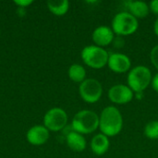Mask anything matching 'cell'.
I'll use <instances>...</instances> for the list:
<instances>
[{
	"instance_id": "1",
	"label": "cell",
	"mask_w": 158,
	"mask_h": 158,
	"mask_svg": "<svg viewBox=\"0 0 158 158\" xmlns=\"http://www.w3.org/2000/svg\"><path fill=\"white\" fill-rule=\"evenodd\" d=\"M123 128V118L120 111L115 106H106L99 117V129L107 137L118 135Z\"/></svg>"
},
{
	"instance_id": "2",
	"label": "cell",
	"mask_w": 158,
	"mask_h": 158,
	"mask_svg": "<svg viewBox=\"0 0 158 158\" xmlns=\"http://www.w3.org/2000/svg\"><path fill=\"white\" fill-rule=\"evenodd\" d=\"M71 127L78 133L90 134L99 128V117L92 110H81L75 114Z\"/></svg>"
},
{
	"instance_id": "3",
	"label": "cell",
	"mask_w": 158,
	"mask_h": 158,
	"mask_svg": "<svg viewBox=\"0 0 158 158\" xmlns=\"http://www.w3.org/2000/svg\"><path fill=\"white\" fill-rule=\"evenodd\" d=\"M128 85L135 93H143L152 81L151 70L145 66H137L128 74Z\"/></svg>"
},
{
	"instance_id": "4",
	"label": "cell",
	"mask_w": 158,
	"mask_h": 158,
	"mask_svg": "<svg viewBox=\"0 0 158 158\" xmlns=\"http://www.w3.org/2000/svg\"><path fill=\"white\" fill-rule=\"evenodd\" d=\"M82 61L90 68L99 69H103L107 63L109 54L103 47L97 45L85 46L81 53Z\"/></svg>"
},
{
	"instance_id": "5",
	"label": "cell",
	"mask_w": 158,
	"mask_h": 158,
	"mask_svg": "<svg viewBox=\"0 0 158 158\" xmlns=\"http://www.w3.org/2000/svg\"><path fill=\"white\" fill-rule=\"evenodd\" d=\"M138 27V19L128 11L118 13L112 20V30L118 35H131L137 31Z\"/></svg>"
},
{
	"instance_id": "6",
	"label": "cell",
	"mask_w": 158,
	"mask_h": 158,
	"mask_svg": "<svg viewBox=\"0 0 158 158\" xmlns=\"http://www.w3.org/2000/svg\"><path fill=\"white\" fill-rule=\"evenodd\" d=\"M79 93L82 100L94 104L99 101L103 94V87L96 79H85L79 87Z\"/></svg>"
},
{
	"instance_id": "7",
	"label": "cell",
	"mask_w": 158,
	"mask_h": 158,
	"mask_svg": "<svg viewBox=\"0 0 158 158\" xmlns=\"http://www.w3.org/2000/svg\"><path fill=\"white\" fill-rule=\"evenodd\" d=\"M68 123V115L60 107H54L48 110L44 117V126L51 131L64 130Z\"/></svg>"
},
{
	"instance_id": "8",
	"label": "cell",
	"mask_w": 158,
	"mask_h": 158,
	"mask_svg": "<svg viewBox=\"0 0 158 158\" xmlns=\"http://www.w3.org/2000/svg\"><path fill=\"white\" fill-rule=\"evenodd\" d=\"M134 94L132 90L124 84H116L108 91V98L112 103L118 105H125L130 103Z\"/></svg>"
},
{
	"instance_id": "9",
	"label": "cell",
	"mask_w": 158,
	"mask_h": 158,
	"mask_svg": "<svg viewBox=\"0 0 158 158\" xmlns=\"http://www.w3.org/2000/svg\"><path fill=\"white\" fill-rule=\"evenodd\" d=\"M107 65L114 72L125 73L131 69V62L128 56L120 53H113L109 55Z\"/></svg>"
},
{
	"instance_id": "10",
	"label": "cell",
	"mask_w": 158,
	"mask_h": 158,
	"mask_svg": "<svg viewBox=\"0 0 158 158\" xmlns=\"http://www.w3.org/2000/svg\"><path fill=\"white\" fill-rule=\"evenodd\" d=\"M49 135V131L44 125H35L27 131L26 138L32 145H42L48 141Z\"/></svg>"
},
{
	"instance_id": "11",
	"label": "cell",
	"mask_w": 158,
	"mask_h": 158,
	"mask_svg": "<svg viewBox=\"0 0 158 158\" xmlns=\"http://www.w3.org/2000/svg\"><path fill=\"white\" fill-rule=\"evenodd\" d=\"M94 43L99 46V47H105L110 44L115 37H114V31L112 28L107 26H99L97 27L92 35Z\"/></svg>"
},
{
	"instance_id": "12",
	"label": "cell",
	"mask_w": 158,
	"mask_h": 158,
	"mask_svg": "<svg viewBox=\"0 0 158 158\" xmlns=\"http://www.w3.org/2000/svg\"><path fill=\"white\" fill-rule=\"evenodd\" d=\"M109 145L110 143L108 137L103 133L94 135L91 141V149L96 156H103L106 154L109 148Z\"/></svg>"
},
{
	"instance_id": "13",
	"label": "cell",
	"mask_w": 158,
	"mask_h": 158,
	"mask_svg": "<svg viewBox=\"0 0 158 158\" xmlns=\"http://www.w3.org/2000/svg\"><path fill=\"white\" fill-rule=\"evenodd\" d=\"M126 6L129 9V13H131L132 16H134L136 19L140 18H145L148 16L150 12L149 5L143 1H127Z\"/></svg>"
},
{
	"instance_id": "14",
	"label": "cell",
	"mask_w": 158,
	"mask_h": 158,
	"mask_svg": "<svg viewBox=\"0 0 158 158\" xmlns=\"http://www.w3.org/2000/svg\"><path fill=\"white\" fill-rule=\"evenodd\" d=\"M66 142L68 146L75 152H82L86 148V140L83 135L74 131L66 135Z\"/></svg>"
},
{
	"instance_id": "15",
	"label": "cell",
	"mask_w": 158,
	"mask_h": 158,
	"mask_svg": "<svg viewBox=\"0 0 158 158\" xmlns=\"http://www.w3.org/2000/svg\"><path fill=\"white\" fill-rule=\"evenodd\" d=\"M47 6L54 15L63 16L69 8V2L68 0H50L47 2Z\"/></svg>"
},
{
	"instance_id": "16",
	"label": "cell",
	"mask_w": 158,
	"mask_h": 158,
	"mask_svg": "<svg viewBox=\"0 0 158 158\" xmlns=\"http://www.w3.org/2000/svg\"><path fill=\"white\" fill-rule=\"evenodd\" d=\"M69 77L74 82L81 83L86 77L85 69L80 64H73L69 69Z\"/></svg>"
},
{
	"instance_id": "17",
	"label": "cell",
	"mask_w": 158,
	"mask_h": 158,
	"mask_svg": "<svg viewBox=\"0 0 158 158\" xmlns=\"http://www.w3.org/2000/svg\"><path fill=\"white\" fill-rule=\"evenodd\" d=\"M144 135L151 140L158 139V120H152L145 125Z\"/></svg>"
},
{
	"instance_id": "18",
	"label": "cell",
	"mask_w": 158,
	"mask_h": 158,
	"mask_svg": "<svg viewBox=\"0 0 158 158\" xmlns=\"http://www.w3.org/2000/svg\"><path fill=\"white\" fill-rule=\"evenodd\" d=\"M151 62L152 64L156 67V69H158V44L153 47L152 51H151Z\"/></svg>"
},
{
	"instance_id": "19",
	"label": "cell",
	"mask_w": 158,
	"mask_h": 158,
	"mask_svg": "<svg viewBox=\"0 0 158 158\" xmlns=\"http://www.w3.org/2000/svg\"><path fill=\"white\" fill-rule=\"evenodd\" d=\"M14 3L19 6V7H26L27 6H30L33 3L32 0H15Z\"/></svg>"
},
{
	"instance_id": "20",
	"label": "cell",
	"mask_w": 158,
	"mask_h": 158,
	"mask_svg": "<svg viewBox=\"0 0 158 158\" xmlns=\"http://www.w3.org/2000/svg\"><path fill=\"white\" fill-rule=\"evenodd\" d=\"M149 8L150 10L158 16V0H153L149 4Z\"/></svg>"
},
{
	"instance_id": "21",
	"label": "cell",
	"mask_w": 158,
	"mask_h": 158,
	"mask_svg": "<svg viewBox=\"0 0 158 158\" xmlns=\"http://www.w3.org/2000/svg\"><path fill=\"white\" fill-rule=\"evenodd\" d=\"M151 83H152L153 89H154L156 93H158V73H156V74L152 78Z\"/></svg>"
},
{
	"instance_id": "22",
	"label": "cell",
	"mask_w": 158,
	"mask_h": 158,
	"mask_svg": "<svg viewBox=\"0 0 158 158\" xmlns=\"http://www.w3.org/2000/svg\"><path fill=\"white\" fill-rule=\"evenodd\" d=\"M25 13H26L25 7H19V8H18V14H19V16H24Z\"/></svg>"
},
{
	"instance_id": "23",
	"label": "cell",
	"mask_w": 158,
	"mask_h": 158,
	"mask_svg": "<svg viewBox=\"0 0 158 158\" xmlns=\"http://www.w3.org/2000/svg\"><path fill=\"white\" fill-rule=\"evenodd\" d=\"M154 31H155V33L158 36V18L156 19V21H155V24H154Z\"/></svg>"
},
{
	"instance_id": "24",
	"label": "cell",
	"mask_w": 158,
	"mask_h": 158,
	"mask_svg": "<svg viewBox=\"0 0 158 158\" xmlns=\"http://www.w3.org/2000/svg\"><path fill=\"white\" fill-rule=\"evenodd\" d=\"M136 95H137L136 97H137L138 99H142V98L143 97V93H136Z\"/></svg>"
}]
</instances>
